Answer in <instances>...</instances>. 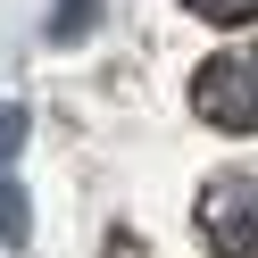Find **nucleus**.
<instances>
[{
    "instance_id": "f257e3e1",
    "label": "nucleus",
    "mask_w": 258,
    "mask_h": 258,
    "mask_svg": "<svg viewBox=\"0 0 258 258\" xmlns=\"http://www.w3.org/2000/svg\"><path fill=\"white\" fill-rule=\"evenodd\" d=\"M191 108L217 134H258V50H217L191 75Z\"/></svg>"
},
{
    "instance_id": "f03ea898",
    "label": "nucleus",
    "mask_w": 258,
    "mask_h": 258,
    "mask_svg": "<svg viewBox=\"0 0 258 258\" xmlns=\"http://www.w3.org/2000/svg\"><path fill=\"white\" fill-rule=\"evenodd\" d=\"M200 241L217 258H258V175H208L200 191Z\"/></svg>"
},
{
    "instance_id": "7ed1b4c3",
    "label": "nucleus",
    "mask_w": 258,
    "mask_h": 258,
    "mask_svg": "<svg viewBox=\"0 0 258 258\" xmlns=\"http://www.w3.org/2000/svg\"><path fill=\"white\" fill-rule=\"evenodd\" d=\"M0 250H25V183L0 167Z\"/></svg>"
},
{
    "instance_id": "20e7f679",
    "label": "nucleus",
    "mask_w": 258,
    "mask_h": 258,
    "mask_svg": "<svg viewBox=\"0 0 258 258\" xmlns=\"http://www.w3.org/2000/svg\"><path fill=\"white\" fill-rule=\"evenodd\" d=\"M92 17H100V0H58V9H50V42H75Z\"/></svg>"
},
{
    "instance_id": "39448f33",
    "label": "nucleus",
    "mask_w": 258,
    "mask_h": 258,
    "mask_svg": "<svg viewBox=\"0 0 258 258\" xmlns=\"http://www.w3.org/2000/svg\"><path fill=\"white\" fill-rule=\"evenodd\" d=\"M191 17H208V25H250L258 17V0H183Z\"/></svg>"
},
{
    "instance_id": "423d86ee",
    "label": "nucleus",
    "mask_w": 258,
    "mask_h": 258,
    "mask_svg": "<svg viewBox=\"0 0 258 258\" xmlns=\"http://www.w3.org/2000/svg\"><path fill=\"white\" fill-rule=\"evenodd\" d=\"M17 142H25V108H0V167L17 158Z\"/></svg>"
}]
</instances>
